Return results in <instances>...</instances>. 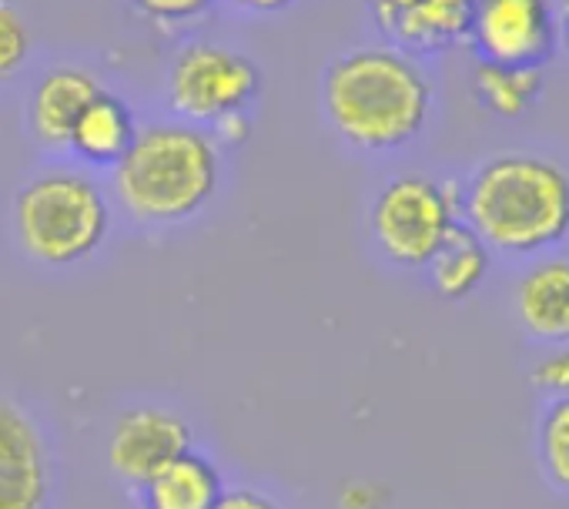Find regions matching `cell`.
<instances>
[{"instance_id":"obj_4","label":"cell","mask_w":569,"mask_h":509,"mask_svg":"<svg viewBox=\"0 0 569 509\" xmlns=\"http://www.w3.org/2000/svg\"><path fill=\"white\" fill-rule=\"evenodd\" d=\"M14 238L31 262L71 269L88 262L114 228V201L98 171L54 161L34 171L11 204Z\"/></svg>"},{"instance_id":"obj_3","label":"cell","mask_w":569,"mask_h":509,"mask_svg":"<svg viewBox=\"0 0 569 509\" xmlns=\"http://www.w3.org/2000/svg\"><path fill=\"white\" fill-rule=\"evenodd\" d=\"M459 218L489 251L539 255L569 234V174L542 154H492L459 188Z\"/></svg>"},{"instance_id":"obj_9","label":"cell","mask_w":569,"mask_h":509,"mask_svg":"<svg viewBox=\"0 0 569 509\" xmlns=\"http://www.w3.org/2000/svg\"><path fill=\"white\" fill-rule=\"evenodd\" d=\"M191 449V426L181 412L138 406L114 419L108 436V462L128 486H144L158 469Z\"/></svg>"},{"instance_id":"obj_1","label":"cell","mask_w":569,"mask_h":509,"mask_svg":"<svg viewBox=\"0 0 569 509\" xmlns=\"http://www.w3.org/2000/svg\"><path fill=\"white\" fill-rule=\"evenodd\" d=\"M319 94L326 124L366 154L409 148L436 108V88L419 58L392 44L352 48L329 61Z\"/></svg>"},{"instance_id":"obj_21","label":"cell","mask_w":569,"mask_h":509,"mask_svg":"<svg viewBox=\"0 0 569 509\" xmlns=\"http://www.w3.org/2000/svg\"><path fill=\"white\" fill-rule=\"evenodd\" d=\"M211 134H214V141H218L224 151L244 144L248 134H251V118H248V111H244V114H228V118H221L218 124H211Z\"/></svg>"},{"instance_id":"obj_10","label":"cell","mask_w":569,"mask_h":509,"mask_svg":"<svg viewBox=\"0 0 569 509\" xmlns=\"http://www.w3.org/2000/svg\"><path fill=\"white\" fill-rule=\"evenodd\" d=\"M476 0H366L386 44L412 54H446L469 38Z\"/></svg>"},{"instance_id":"obj_19","label":"cell","mask_w":569,"mask_h":509,"mask_svg":"<svg viewBox=\"0 0 569 509\" xmlns=\"http://www.w3.org/2000/svg\"><path fill=\"white\" fill-rule=\"evenodd\" d=\"M34 51V34L18 8L0 4V81H11L24 71Z\"/></svg>"},{"instance_id":"obj_24","label":"cell","mask_w":569,"mask_h":509,"mask_svg":"<svg viewBox=\"0 0 569 509\" xmlns=\"http://www.w3.org/2000/svg\"><path fill=\"white\" fill-rule=\"evenodd\" d=\"M559 41H562V48H566V54H569V0H559Z\"/></svg>"},{"instance_id":"obj_11","label":"cell","mask_w":569,"mask_h":509,"mask_svg":"<svg viewBox=\"0 0 569 509\" xmlns=\"http://www.w3.org/2000/svg\"><path fill=\"white\" fill-rule=\"evenodd\" d=\"M104 91L101 78L84 64H58L48 68L24 104V121L34 144L48 154H68L71 131L84 108Z\"/></svg>"},{"instance_id":"obj_12","label":"cell","mask_w":569,"mask_h":509,"mask_svg":"<svg viewBox=\"0 0 569 509\" xmlns=\"http://www.w3.org/2000/svg\"><path fill=\"white\" fill-rule=\"evenodd\" d=\"M512 309L519 326L549 346L569 342V259H539L532 262L516 289Z\"/></svg>"},{"instance_id":"obj_16","label":"cell","mask_w":569,"mask_h":509,"mask_svg":"<svg viewBox=\"0 0 569 509\" xmlns=\"http://www.w3.org/2000/svg\"><path fill=\"white\" fill-rule=\"evenodd\" d=\"M472 91L489 114L502 121H516L526 111H532V104L539 101L542 68H506V64L479 61V68L472 71Z\"/></svg>"},{"instance_id":"obj_23","label":"cell","mask_w":569,"mask_h":509,"mask_svg":"<svg viewBox=\"0 0 569 509\" xmlns=\"http://www.w3.org/2000/svg\"><path fill=\"white\" fill-rule=\"evenodd\" d=\"M214 509H281V506L261 489H224Z\"/></svg>"},{"instance_id":"obj_5","label":"cell","mask_w":569,"mask_h":509,"mask_svg":"<svg viewBox=\"0 0 569 509\" xmlns=\"http://www.w3.org/2000/svg\"><path fill=\"white\" fill-rule=\"evenodd\" d=\"M459 224V184L422 171L386 181L369 208L376 248L399 269H426Z\"/></svg>"},{"instance_id":"obj_7","label":"cell","mask_w":569,"mask_h":509,"mask_svg":"<svg viewBox=\"0 0 569 509\" xmlns=\"http://www.w3.org/2000/svg\"><path fill=\"white\" fill-rule=\"evenodd\" d=\"M466 41L479 61L539 68L559 41V18L552 0H476Z\"/></svg>"},{"instance_id":"obj_13","label":"cell","mask_w":569,"mask_h":509,"mask_svg":"<svg viewBox=\"0 0 569 509\" xmlns=\"http://www.w3.org/2000/svg\"><path fill=\"white\" fill-rule=\"evenodd\" d=\"M138 124L141 121H138L134 108L121 94L104 88L78 118V124L71 131L68 154L91 171H111L131 148Z\"/></svg>"},{"instance_id":"obj_17","label":"cell","mask_w":569,"mask_h":509,"mask_svg":"<svg viewBox=\"0 0 569 509\" xmlns=\"http://www.w3.org/2000/svg\"><path fill=\"white\" fill-rule=\"evenodd\" d=\"M539 456L556 489L569 492V396L552 399L539 422Z\"/></svg>"},{"instance_id":"obj_15","label":"cell","mask_w":569,"mask_h":509,"mask_svg":"<svg viewBox=\"0 0 569 509\" xmlns=\"http://www.w3.org/2000/svg\"><path fill=\"white\" fill-rule=\"evenodd\" d=\"M489 255L492 251L466 224H459L446 238V244L432 255V262L426 266L432 289L449 302L469 299L489 272Z\"/></svg>"},{"instance_id":"obj_22","label":"cell","mask_w":569,"mask_h":509,"mask_svg":"<svg viewBox=\"0 0 569 509\" xmlns=\"http://www.w3.org/2000/svg\"><path fill=\"white\" fill-rule=\"evenodd\" d=\"M221 4L241 18H278L292 4H299V0H221Z\"/></svg>"},{"instance_id":"obj_2","label":"cell","mask_w":569,"mask_h":509,"mask_svg":"<svg viewBox=\"0 0 569 509\" xmlns=\"http://www.w3.org/2000/svg\"><path fill=\"white\" fill-rule=\"evenodd\" d=\"M224 148L211 128L151 118L108 171L111 201L141 228H174L198 218L221 191Z\"/></svg>"},{"instance_id":"obj_18","label":"cell","mask_w":569,"mask_h":509,"mask_svg":"<svg viewBox=\"0 0 569 509\" xmlns=\"http://www.w3.org/2000/svg\"><path fill=\"white\" fill-rule=\"evenodd\" d=\"M131 11L161 31H181L201 24L218 0H128Z\"/></svg>"},{"instance_id":"obj_20","label":"cell","mask_w":569,"mask_h":509,"mask_svg":"<svg viewBox=\"0 0 569 509\" xmlns=\"http://www.w3.org/2000/svg\"><path fill=\"white\" fill-rule=\"evenodd\" d=\"M532 386L539 392H549L556 399L569 396V342L566 346H556L549 356H542L532 369Z\"/></svg>"},{"instance_id":"obj_6","label":"cell","mask_w":569,"mask_h":509,"mask_svg":"<svg viewBox=\"0 0 569 509\" xmlns=\"http://www.w3.org/2000/svg\"><path fill=\"white\" fill-rule=\"evenodd\" d=\"M261 94L258 64L228 44L191 41L178 48L164 74L168 114L211 128L228 114H244Z\"/></svg>"},{"instance_id":"obj_14","label":"cell","mask_w":569,"mask_h":509,"mask_svg":"<svg viewBox=\"0 0 569 509\" xmlns=\"http://www.w3.org/2000/svg\"><path fill=\"white\" fill-rule=\"evenodd\" d=\"M138 489L144 509H214L224 496L221 472L208 456L194 449L171 459Z\"/></svg>"},{"instance_id":"obj_8","label":"cell","mask_w":569,"mask_h":509,"mask_svg":"<svg viewBox=\"0 0 569 509\" xmlns=\"http://www.w3.org/2000/svg\"><path fill=\"white\" fill-rule=\"evenodd\" d=\"M54 462L38 419L0 396V509H51Z\"/></svg>"}]
</instances>
